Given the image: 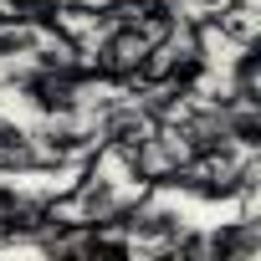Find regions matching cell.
Segmentation results:
<instances>
[{"instance_id":"obj_1","label":"cell","mask_w":261,"mask_h":261,"mask_svg":"<svg viewBox=\"0 0 261 261\" xmlns=\"http://www.w3.org/2000/svg\"><path fill=\"white\" fill-rule=\"evenodd\" d=\"M0 174H6V179H36V174H72V169L51 164V159L36 149L31 123L0 108Z\"/></svg>"},{"instance_id":"obj_2","label":"cell","mask_w":261,"mask_h":261,"mask_svg":"<svg viewBox=\"0 0 261 261\" xmlns=\"http://www.w3.org/2000/svg\"><path fill=\"white\" fill-rule=\"evenodd\" d=\"M261 256V220L256 215H230L205 225V261H256Z\"/></svg>"},{"instance_id":"obj_3","label":"cell","mask_w":261,"mask_h":261,"mask_svg":"<svg viewBox=\"0 0 261 261\" xmlns=\"http://www.w3.org/2000/svg\"><path fill=\"white\" fill-rule=\"evenodd\" d=\"M220 123H225V139H230L241 154H261V108L236 102V108L220 113Z\"/></svg>"},{"instance_id":"obj_4","label":"cell","mask_w":261,"mask_h":261,"mask_svg":"<svg viewBox=\"0 0 261 261\" xmlns=\"http://www.w3.org/2000/svg\"><path fill=\"white\" fill-rule=\"evenodd\" d=\"M0 6H16V0H0Z\"/></svg>"}]
</instances>
